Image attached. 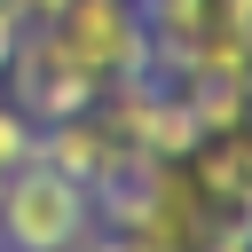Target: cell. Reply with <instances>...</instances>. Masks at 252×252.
I'll return each instance as SVG.
<instances>
[{
	"mask_svg": "<svg viewBox=\"0 0 252 252\" xmlns=\"http://www.w3.org/2000/svg\"><path fill=\"white\" fill-rule=\"evenodd\" d=\"M94 228V189L55 165H16L0 197V252H79Z\"/></svg>",
	"mask_w": 252,
	"mask_h": 252,
	"instance_id": "1",
	"label": "cell"
},
{
	"mask_svg": "<svg viewBox=\"0 0 252 252\" xmlns=\"http://www.w3.org/2000/svg\"><path fill=\"white\" fill-rule=\"evenodd\" d=\"M47 32L63 39V55H71L94 87H110V79H142V71H150V24H142V0H71Z\"/></svg>",
	"mask_w": 252,
	"mask_h": 252,
	"instance_id": "2",
	"label": "cell"
},
{
	"mask_svg": "<svg viewBox=\"0 0 252 252\" xmlns=\"http://www.w3.org/2000/svg\"><path fill=\"white\" fill-rule=\"evenodd\" d=\"M0 79H8V102H16V110H24L32 126L79 118V110H87V102L102 94V87H94V79H87V71H79V63L63 55V39H55L47 24L16 39V55H8V71H0Z\"/></svg>",
	"mask_w": 252,
	"mask_h": 252,
	"instance_id": "3",
	"label": "cell"
},
{
	"mask_svg": "<svg viewBox=\"0 0 252 252\" xmlns=\"http://www.w3.org/2000/svg\"><path fill=\"white\" fill-rule=\"evenodd\" d=\"M189 173H197V189L220 220H252V118L228 126V134H197Z\"/></svg>",
	"mask_w": 252,
	"mask_h": 252,
	"instance_id": "4",
	"label": "cell"
},
{
	"mask_svg": "<svg viewBox=\"0 0 252 252\" xmlns=\"http://www.w3.org/2000/svg\"><path fill=\"white\" fill-rule=\"evenodd\" d=\"M110 134L94 126V102L79 110V118H55V126H39V165H55V173H71V181H87L94 189V173L110 165Z\"/></svg>",
	"mask_w": 252,
	"mask_h": 252,
	"instance_id": "5",
	"label": "cell"
},
{
	"mask_svg": "<svg viewBox=\"0 0 252 252\" xmlns=\"http://www.w3.org/2000/svg\"><path fill=\"white\" fill-rule=\"evenodd\" d=\"M173 94H181V110H189L197 134H228V126L252 118V87L244 79H220V71H181Z\"/></svg>",
	"mask_w": 252,
	"mask_h": 252,
	"instance_id": "6",
	"label": "cell"
},
{
	"mask_svg": "<svg viewBox=\"0 0 252 252\" xmlns=\"http://www.w3.org/2000/svg\"><path fill=\"white\" fill-rule=\"evenodd\" d=\"M39 158V126L16 110V102H0V173H16V165H32Z\"/></svg>",
	"mask_w": 252,
	"mask_h": 252,
	"instance_id": "7",
	"label": "cell"
},
{
	"mask_svg": "<svg viewBox=\"0 0 252 252\" xmlns=\"http://www.w3.org/2000/svg\"><path fill=\"white\" fill-rule=\"evenodd\" d=\"M79 252H165V244H150V236H126V228H118V236H87Z\"/></svg>",
	"mask_w": 252,
	"mask_h": 252,
	"instance_id": "8",
	"label": "cell"
},
{
	"mask_svg": "<svg viewBox=\"0 0 252 252\" xmlns=\"http://www.w3.org/2000/svg\"><path fill=\"white\" fill-rule=\"evenodd\" d=\"M71 0H16V16H24V32H39V24H55Z\"/></svg>",
	"mask_w": 252,
	"mask_h": 252,
	"instance_id": "9",
	"label": "cell"
},
{
	"mask_svg": "<svg viewBox=\"0 0 252 252\" xmlns=\"http://www.w3.org/2000/svg\"><path fill=\"white\" fill-rule=\"evenodd\" d=\"M16 39H24V16H16V0H0V71H8V55H16Z\"/></svg>",
	"mask_w": 252,
	"mask_h": 252,
	"instance_id": "10",
	"label": "cell"
},
{
	"mask_svg": "<svg viewBox=\"0 0 252 252\" xmlns=\"http://www.w3.org/2000/svg\"><path fill=\"white\" fill-rule=\"evenodd\" d=\"M244 79H252V39H244Z\"/></svg>",
	"mask_w": 252,
	"mask_h": 252,
	"instance_id": "11",
	"label": "cell"
},
{
	"mask_svg": "<svg viewBox=\"0 0 252 252\" xmlns=\"http://www.w3.org/2000/svg\"><path fill=\"white\" fill-rule=\"evenodd\" d=\"M0 197H8V173H0Z\"/></svg>",
	"mask_w": 252,
	"mask_h": 252,
	"instance_id": "12",
	"label": "cell"
}]
</instances>
